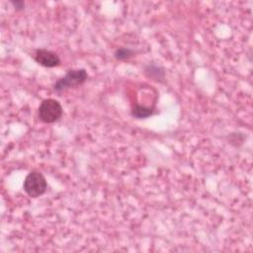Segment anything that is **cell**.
<instances>
[{"label": "cell", "mask_w": 253, "mask_h": 253, "mask_svg": "<svg viewBox=\"0 0 253 253\" xmlns=\"http://www.w3.org/2000/svg\"><path fill=\"white\" fill-rule=\"evenodd\" d=\"M87 78L88 74L84 68L68 70L63 77L59 78L53 84V90L55 92H62L68 88L76 87L83 84L87 80Z\"/></svg>", "instance_id": "obj_1"}, {"label": "cell", "mask_w": 253, "mask_h": 253, "mask_svg": "<svg viewBox=\"0 0 253 253\" xmlns=\"http://www.w3.org/2000/svg\"><path fill=\"white\" fill-rule=\"evenodd\" d=\"M62 107L55 99H44L40 104L38 115L39 119L45 124H52L60 119L62 116Z\"/></svg>", "instance_id": "obj_2"}, {"label": "cell", "mask_w": 253, "mask_h": 253, "mask_svg": "<svg viewBox=\"0 0 253 253\" xmlns=\"http://www.w3.org/2000/svg\"><path fill=\"white\" fill-rule=\"evenodd\" d=\"M47 188L46 180L41 172H30L23 183V189L28 196L32 198H38L45 193Z\"/></svg>", "instance_id": "obj_3"}, {"label": "cell", "mask_w": 253, "mask_h": 253, "mask_svg": "<svg viewBox=\"0 0 253 253\" xmlns=\"http://www.w3.org/2000/svg\"><path fill=\"white\" fill-rule=\"evenodd\" d=\"M34 59L38 64L48 68L55 67L60 64V58L58 54L45 48L36 49L34 53Z\"/></svg>", "instance_id": "obj_4"}, {"label": "cell", "mask_w": 253, "mask_h": 253, "mask_svg": "<svg viewBox=\"0 0 253 253\" xmlns=\"http://www.w3.org/2000/svg\"><path fill=\"white\" fill-rule=\"evenodd\" d=\"M154 109L150 107H145L141 105H135L131 111V115L137 119H144L152 116Z\"/></svg>", "instance_id": "obj_5"}, {"label": "cell", "mask_w": 253, "mask_h": 253, "mask_svg": "<svg viewBox=\"0 0 253 253\" xmlns=\"http://www.w3.org/2000/svg\"><path fill=\"white\" fill-rule=\"evenodd\" d=\"M145 73L149 77L154 78V80H157V81L164 79V69L155 64H148L145 67Z\"/></svg>", "instance_id": "obj_6"}, {"label": "cell", "mask_w": 253, "mask_h": 253, "mask_svg": "<svg viewBox=\"0 0 253 253\" xmlns=\"http://www.w3.org/2000/svg\"><path fill=\"white\" fill-rule=\"evenodd\" d=\"M132 54H133V51L126 47H120L116 49V51L114 52V56L117 60H125L130 57Z\"/></svg>", "instance_id": "obj_7"}, {"label": "cell", "mask_w": 253, "mask_h": 253, "mask_svg": "<svg viewBox=\"0 0 253 253\" xmlns=\"http://www.w3.org/2000/svg\"><path fill=\"white\" fill-rule=\"evenodd\" d=\"M11 3L15 7L16 10H22L24 8V6H25V3L23 1H16V2L12 1Z\"/></svg>", "instance_id": "obj_8"}]
</instances>
